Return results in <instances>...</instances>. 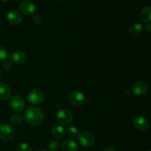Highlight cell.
<instances>
[{"label":"cell","instance_id":"30","mask_svg":"<svg viewBox=\"0 0 151 151\" xmlns=\"http://www.w3.org/2000/svg\"><path fill=\"white\" fill-rule=\"evenodd\" d=\"M57 1H61V0H57Z\"/></svg>","mask_w":151,"mask_h":151},{"label":"cell","instance_id":"1","mask_svg":"<svg viewBox=\"0 0 151 151\" xmlns=\"http://www.w3.org/2000/svg\"><path fill=\"white\" fill-rule=\"evenodd\" d=\"M24 120L29 125L37 126L41 124L44 119V113L42 110L36 106L27 108L24 113Z\"/></svg>","mask_w":151,"mask_h":151},{"label":"cell","instance_id":"6","mask_svg":"<svg viewBox=\"0 0 151 151\" xmlns=\"http://www.w3.org/2000/svg\"><path fill=\"white\" fill-rule=\"evenodd\" d=\"M56 118L61 125L67 126L73 121V115L69 110L63 108L58 111L56 113Z\"/></svg>","mask_w":151,"mask_h":151},{"label":"cell","instance_id":"12","mask_svg":"<svg viewBox=\"0 0 151 151\" xmlns=\"http://www.w3.org/2000/svg\"><path fill=\"white\" fill-rule=\"evenodd\" d=\"M27 55L24 52L21 50H16L10 54V60L16 65H22L27 61Z\"/></svg>","mask_w":151,"mask_h":151},{"label":"cell","instance_id":"2","mask_svg":"<svg viewBox=\"0 0 151 151\" xmlns=\"http://www.w3.org/2000/svg\"><path fill=\"white\" fill-rule=\"evenodd\" d=\"M16 136V130L10 124L4 123L0 124V139L4 142L13 140Z\"/></svg>","mask_w":151,"mask_h":151},{"label":"cell","instance_id":"13","mask_svg":"<svg viewBox=\"0 0 151 151\" xmlns=\"http://www.w3.org/2000/svg\"><path fill=\"white\" fill-rule=\"evenodd\" d=\"M61 147L63 151H78V144L72 139H66L61 144Z\"/></svg>","mask_w":151,"mask_h":151},{"label":"cell","instance_id":"27","mask_svg":"<svg viewBox=\"0 0 151 151\" xmlns=\"http://www.w3.org/2000/svg\"><path fill=\"white\" fill-rule=\"evenodd\" d=\"M38 151H49V150H45V149H40L38 150Z\"/></svg>","mask_w":151,"mask_h":151},{"label":"cell","instance_id":"5","mask_svg":"<svg viewBox=\"0 0 151 151\" xmlns=\"http://www.w3.org/2000/svg\"><path fill=\"white\" fill-rule=\"evenodd\" d=\"M78 141L84 147H90L95 143V136L89 131H83L78 136Z\"/></svg>","mask_w":151,"mask_h":151},{"label":"cell","instance_id":"28","mask_svg":"<svg viewBox=\"0 0 151 151\" xmlns=\"http://www.w3.org/2000/svg\"><path fill=\"white\" fill-rule=\"evenodd\" d=\"M1 1H9V0H1Z\"/></svg>","mask_w":151,"mask_h":151},{"label":"cell","instance_id":"7","mask_svg":"<svg viewBox=\"0 0 151 151\" xmlns=\"http://www.w3.org/2000/svg\"><path fill=\"white\" fill-rule=\"evenodd\" d=\"M69 101L73 106L81 107L86 102V96L83 92L74 90L69 94Z\"/></svg>","mask_w":151,"mask_h":151},{"label":"cell","instance_id":"17","mask_svg":"<svg viewBox=\"0 0 151 151\" xmlns=\"http://www.w3.org/2000/svg\"><path fill=\"white\" fill-rule=\"evenodd\" d=\"M143 31V26L139 23H137L133 25L130 28L129 33L130 35L133 37H137L142 34Z\"/></svg>","mask_w":151,"mask_h":151},{"label":"cell","instance_id":"15","mask_svg":"<svg viewBox=\"0 0 151 151\" xmlns=\"http://www.w3.org/2000/svg\"><path fill=\"white\" fill-rule=\"evenodd\" d=\"M141 20L145 23L151 22V6L144 7L140 12Z\"/></svg>","mask_w":151,"mask_h":151},{"label":"cell","instance_id":"11","mask_svg":"<svg viewBox=\"0 0 151 151\" xmlns=\"http://www.w3.org/2000/svg\"><path fill=\"white\" fill-rule=\"evenodd\" d=\"M7 19L13 25H19L23 21V16L21 12L16 10H12L8 12L7 15Z\"/></svg>","mask_w":151,"mask_h":151},{"label":"cell","instance_id":"31","mask_svg":"<svg viewBox=\"0 0 151 151\" xmlns=\"http://www.w3.org/2000/svg\"><path fill=\"white\" fill-rule=\"evenodd\" d=\"M148 151H151V149L150 150H149Z\"/></svg>","mask_w":151,"mask_h":151},{"label":"cell","instance_id":"8","mask_svg":"<svg viewBox=\"0 0 151 151\" xmlns=\"http://www.w3.org/2000/svg\"><path fill=\"white\" fill-rule=\"evenodd\" d=\"M132 92L138 96H144L148 93L149 86L143 81H138L134 83L131 87Z\"/></svg>","mask_w":151,"mask_h":151},{"label":"cell","instance_id":"3","mask_svg":"<svg viewBox=\"0 0 151 151\" xmlns=\"http://www.w3.org/2000/svg\"><path fill=\"white\" fill-rule=\"evenodd\" d=\"M44 99H45L44 93L39 89L31 90L27 96V102L32 105H40L44 102Z\"/></svg>","mask_w":151,"mask_h":151},{"label":"cell","instance_id":"10","mask_svg":"<svg viewBox=\"0 0 151 151\" xmlns=\"http://www.w3.org/2000/svg\"><path fill=\"white\" fill-rule=\"evenodd\" d=\"M133 124L137 130H140V131L147 130L150 127V123L148 120L145 117L142 116V115L135 117L133 121Z\"/></svg>","mask_w":151,"mask_h":151},{"label":"cell","instance_id":"4","mask_svg":"<svg viewBox=\"0 0 151 151\" xmlns=\"http://www.w3.org/2000/svg\"><path fill=\"white\" fill-rule=\"evenodd\" d=\"M25 105L26 103L24 99L19 95H14L9 100V106L10 109L16 113H20L23 111Z\"/></svg>","mask_w":151,"mask_h":151},{"label":"cell","instance_id":"29","mask_svg":"<svg viewBox=\"0 0 151 151\" xmlns=\"http://www.w3.org/2000/svg\"><path fill=\"white\" fill-rule=\"evenodd\" d=\"M1 71H0V78H1Z\"/></svg>","mask_w":151,"mask_h":151},{"label":"cell","instance_id":"22","mask_svg":"<svg viewBox=\"0 0 151 151\" xmlns=\"http://www.w3.org/2000/svg\"><path fill=\"white\" fill-rule=\"evenodd\" d=\"M8 56L7 49L2 45H0V62H3L7 60V58Z\"/></svg>","mask_w":151,"mask_h":151},{"label":"cell","instance_id":"23","mask_svg":"<svg viewBox=\"0 0 151 151\" xmlns=\"http://www.w3.org/2000/svg\"><path fill=\"white\" fill-rule=\"evenodd\" d=\"M32 16V19L35 23L38 24V25H40V24L42 23V17H41V16L39 13H34Z\"/></svg>","mask_w":151,"mask_h":151},{"label":"cell","instance_id":"21","mask_svg":"<svg viewBox=\"0 0 151 151\" xmlns=\"http://www.w3.org/2000/svg\"><path fill=\"white\" fill-rule=\"evenodd\" d=\"M59 147L60 144L57 140H52L48 144L49 151H57L59 149Z\"/></svg>","mask_w":151,"mask_h":151},{"label":"cell","instance_id":"18","mask_svg":"<svg viewBox=\"0 0 151 151\" xmlns=\"http://www.w3.org/2000/svg\"><path fill=\"white\" fill-rule=\"evenodd\" d=\"M23 119H24L23 116H22L21 114H19V113L13 114V115H11V117H10V118L11 124H13V125H16V126L20 125V124L22 123V121H23Z\"/></svg>","mask_w":151,"mask_h":151},{"label":"cell","instance_id":"9","mask_svg":"<svg viewBox=\"0 0 151 151\" xmlns=\"http://www.w3.org/2000/svg\"><path fill=\"white\" fill-rule=\"evenodd\" d=\"M19 10L23 14L29 16L35 13V6L29 0H23L19 4Z\"/></svg>","mask_w":151,"mask_h":151},{"label":"cell","instance_id":"16","mask_svg":"<svg viewBox=\"0 0 151 151\" xmlns=\"http://www.w3.org/2000/svg\"><path fill=\"white\" fill-rule=\"evenodd\" d=\"M52 135L56 139H61L65 136V130L61 125H55L52 129Z\"/></svg>","mask_w":151,"mask_h":151},{"label":"cell","instance_id":"24","mask_svg":"<svg viewBox=\"0 0 151 151\" xmlns=\"http://www.w3.org/2000/svg\"><path fill=\"white\" fill-rule=\"evenodd\" d=\"M2 68L6 71H9L11 70L12 68V64L10 61L5 60L4 62H3L2 64Z\"/></svg>","mask_w":151,"mask_h":151},{"label":"cell","instance_id":"25","mask_svg":"<svg viewBox=\"0 0 151 151\" xmlns=\"http://www.w3.org/2000/svg\"><path fill=\"white\" fill-rule=\"evenodd\" d=\"M102 151H116V150L114 149V148L112 147H107L104 148Z\"/></svg>","mask_w":151,"mask_h":151},{"label":"cell","instance_id":"20","mask_svg":"<svg viewBox=\"0 0 151 151\" xmlns=\"http://www.w3.org/2000/svg\"><path fill=\"white\" fill-rule=\"evenodd\" d=\"M17 151H32V147L27 142H22L18 144L17 148H16Z\"/></svg>","mask_w":151,"mask_h":151},{"label":"cell","instance_id":"26","mask_svg":"<svg viewBox=\"0 0 151 151\" xmlns=\"http://www.w3.org/2000/svg\"><path fill=\"white\" fill-rule=\"evenodd\" d=\"M145 30L147 32H151V24L150 23H147V25H145Z\"/></svg>","mask_w":151,"mask_h":151},{"label":"cell","instance_id":"19","mask_svg":"<svg viewBox=\"0 0 151 151\" xmlns=\"http://www.w3.org/2000/svg\"><path fill=\"white\" fill-rule=\"evenodd\" d=\"M66 133L71 137H78V136L79 135V129L78 128L75 126H69L66 129Z\"/></svg>","mask_w":151,"mask_h":151},{"label":"cell","instance_id":"14","mask_svg":"<svg viewBox=\"0 0 151 151\" xmlns=\"http://www.w3.org/2000/svg\"><path fill=\"white\" fill-rule=\"evenodd\" d=\"M11 90L8 84L4 82H0V100L6 101L10 97Z\"/></svg>","mask_w":151,"mask_h":151}]
</instances>
